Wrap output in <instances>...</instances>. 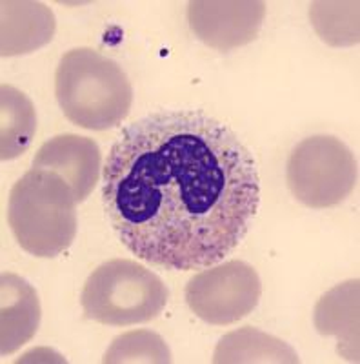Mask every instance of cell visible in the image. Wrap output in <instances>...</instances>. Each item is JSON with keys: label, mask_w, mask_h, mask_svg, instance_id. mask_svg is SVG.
I'll return each instance as SVG.
<instances>
[{"label": "cell", "mask_w": 360, "mask_h": 364, "mask_svg": "<svg viewBox=\"0 0 360 364\" xmlns=\"http://www.w3.org/2000/svg\"><path fill=\"white\" fill-rule=\"evenodd\" d=\"M102 203L137 259L173 272L204 269L248 235L261 177L228 124L202 112L164 109L122 129L104 166Z\"/></svg>", "instance_id": "1"}, {"label": "cell", "mask_w": 360, "mask_h": 364, "mask_svg": "<svg viewBox=\"0 0 360 364\" xmlns=\"http://www.w3.org/2000/svg\"><path fill=\"white\" fill-rule=\"evenodd\" d=\"M55 95L70 122L92 132L119 126L133 104L124 70L92 48H75L62 55L55 73Z\"/></svg>", "instance_id": "2"}, {"label": "cell", "mask_w": 360, "mask_h": 364, "mask_svg": "<svg viewBox=\"0 0 360 364\" xmlns=\"http://www.w3.org/2000/svg\"><path fill=\"white\" fill-rule=\"evenodd\" d=\"M8 223L24 252L53 259L77 237V200L60 175L31 168L9 191Z\"/></svg>", "instance_id": "3"}, {"label": "cell", "mask_w": 360, "mask_h": 364, "mask_svg": "<svg viewBox=\"0 0 360 364\" xmlns=\"http://www.w3.org/2000/svg\"><path fill=\"white\" fill-rule=\"evenodd\" d=\"M168 286L131 259H113L93 269L80 295L87 318L108 326L149 323L164 311Z\"/></svg>", "instance_id": "4"}, {"label": "cell", "mask_w": 360, "mask_h": 364, "mask_svg": "<svg viewBox=\"0 0 360 364\" xmlns=\"http://www.w3.org/2000/svg\"><path fill=\"white\" fill-rule=\"evenodd\" d=\"M286 178L298 203L322 210L346 200L356 184L359 168L351 149L340 139L317 135L295 146Z\"/></svg>", "instance_id": "5"}, {"label": "cell", "mask_w": 360, "mask_h": 364, "mask_svg": "<svg viewBox=\"0 0 360 364\" xmlns=\"http://www.w3.org/2000/svg\"><path fill=\"white\" fill-rule=\"evenodd\" d=\"M262 295L257 269L244 261H224L197 273L186 284V302L204 323L228 326L248 317Z\"/></svg>", "instance_id": "6"}, {"label": "cell", "mask_w": 360, "mask_h": 364, "mask_svg": "<svg viewBox=\"0 0 360 364\" xmlns=\"http://www.w3.org/2000/svg\"><path fill=\"white\" fill-rule=\"evenodd\" d=\"M266 17L261 0H191L187 21L195 37L219 51H229L257 38Z\"/></svg>", "instance_id": "7"}, {"label": "cell", "mask_w": 360, "mask_h": 364, "mask_svg": "<svg viewBox=\"0 0 360 364\" xmlns=\"http://www.w3.org/2000/svg\"><path fill=\"white\" fill-rule=\"evenodd\" d=\"M102 155L93 139L64 133L40 146L33 159V168L60 175L70 184L77 204L92 195L100 175Z\"/></svg>", "instance_id": "8"}, {"label": "cell", "mask_w": 360, "mask_h": 364, "mask_svg": "<svg viewBox=\"0 0 360 364\" xmlns=\"http://www.w3.org/2000/svg\"><path fill=\"white\" fill-rule=\"evenodd\" d=\"M40 301L35 288L17 273L0 277V353L11 355L33 339L40 326Z\"/></svg>", "instance_id": "9"}, {"label": "cell", "mask_w": 360, "mask_h": 364, "mask_svg": "<svg viewBox=\"0 0 360 364\" xmlns=\"http://www.w3.org/2000/svg\"><path fill=\"white\" fill-rule=\"evenodd\" d=\"M2 57H15L38 50L55 35V15L42 2L4 0L2 2Z\"/></svg>", "instance_id": "10"}, {"label": "cell", "mask_w": 360, "mask_h": 364, "mask_svg": "<svg viewBox=\"0 0 360 364\" xmlns=\"http://www.w3.org/2000/svg\"><path fill=\"white\" fill-rule=\"evenodd\" d=\"M315 326L322 336H335L349 346L351 360H359V281H349L327 291L315 308Z\"/></svg>", "instance_id": "11"}, {"label": "cell", "mask_w": 360, "mask_h": 364, "mask_svg": "<svg viewBox=\"0 0 360 364\" xmlns=\"http://www.w3.org/2000/svg\"><path fill=\"white\" fill-rule=\"evenodd\" d=\"M215 364L229 363H300L297 352L288 343L268 336L255 328L229 331L217 344L213 353Z\"/></svg>", "instance_id": "12"}, {"label": "cell", "mask_w": 360, "mask_h": 364, "mask_svg": "<svg viewBox=\"0 0 360 364\" xmlns=\"http://www.w3.org/2000/svg\"><path fill=\"white\" fill-rule=\"evenodd\" d=\"M0 159L11 161L26 154L37 132V112L24 91L0 87Z\"/></svg>", "instance_id": "13"}, {"label": "cell", "mask_w": 360, "mask_h": 364, "mask_svg": "<svg viewBox=\"0 0 360 364\" xmlns=\"http://www.w3.org/2000/svg\"><path fill=\"white\" fill-rule=\"evenodd\" d=\"M171 352L166 341L158 333L149 330H133L115 337L111 346L104 355L102 363L124 364V363H171Z\"/></svg>", "instance_id": "14"}, {"label": "cell", "mask_w": 360, "mask_h": 364, "mask_svg": "<svg viewBox=\"0 0 360 364\" xmlns=\"http://www.w3.org/2000/svg\"><path fill=\"white\" fill-rule=\"evenodd\" d=\"M340 2H317L311 8V18L320 37L333 46L356 44L359 42V21L344 22L339 18Z\"/></svg>", "instance_id": "15"}]
</instances>
